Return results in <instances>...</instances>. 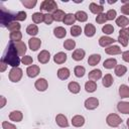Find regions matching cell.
<instances>
[{
    "label": "cell",
    "mask_w": 129,
    "mask_h": 129,
    "mask_svg": "<svg viewBox=\"0 0 129 129\" xmlns=\"http://www.w3.org/2000/svg\"><path fill=\"white\" fill-rule=\"evenodd\" d=\"M21 3L24 7L28 8V9H31L36 5L37 1L36 0H23V1H21Z\"/></svg>",
    "instance_id": "obj_43"
},
{
    "label": "cell",
    "mask_w": 129,
    "mask_h": 129,
    "mask_svg": "<svg viewBox=\"0 0 129 129\" xmlns=\"http://www.w3.org/2000/svg\"><path fill=\"white\" fill-rule=\"evenodd\" d=\"M31 19H32V21H33L35 24L41 23V22L44 20V14H42L41 12H35V13L32 14Z\"/></svg>",
    "instance_id": "obj_32"
},
{
    "label": "cell",
    "mask_w": 129,
    "mask_h": 129,
    "mask_svg": "<svg viewBox=\"0 0 129 129\" xmlns=\"http://www.w3.org/2000/svg\"><path fill=\"white\" fill-rule=\"evenodd\" d=\"M34 87H35V89H36L37 91L44 92V91L47 89V87H48V83H47V81H46L45 79L40 78V79H38V80L35 81Z\"/></svg>",
    "instance_id": "obj_7"
},
{
    "label": "cell",
    "mask_w": 129,
    "mask_h": 129,
    "mask_svg": "<svg viewBox=\"0 0 129 129\" xmlns=\"http://www.w3.org/2000/svg\"><path fill=\"white\" fill-rule=\"evenodd\" d=\"M9 38H10V41H12V42L21 41L22 34H21V32H20V31H14V32H10V34H9Z\"/></svg>",
    "instance_id": "obj_37"
},
{
    "label": "cell",
    "mask_w": 129,
    "mask_h": 129,
    "mask_svg": "<svg viewBox=\"0 0 129 129\" xmlns=\"http://www.w3.org/2000/svg\"><path fill=\"white\" fill-rule=\"evenodd\" d=\"M40 73V69L38 66L36 64H31L27 68L26 70V75L29 77V78H35L36 76H38V74Z\"/></svg>",
    "instance_id": "obj_10"
},
{
    "label": "cell",
    "mask_w": 129,
    "mask_h": 129,
    "mask_svg": "<svg viewBox=\"0 0 129 129\" xmlns=\"http://www.w3.org/2000/svg\"><path fill=\"white\" fill-rule=\"evenodd\" d=\"M117 110L122 114H129V102H119L117 104Z\"/></svg>",
    "instance_id": "obj_13"
},
{
    "label": "cell",
    "mask_w": 129,
    "mask_h": 129,
    "mask_svg": "<svg viewBox=\"0 0 129 129\" xmlns=\"http://www.w3.org/2000/svg\"><path fill=\"white\" fill-rule=\"evenodd\" d=\"M1 7V14H0V23L3 27H8V25L15 20V13H12L5 9L2 4H0Z\"/></svg>",
    "instance_id": "obj_2"
},
{
    "label": "cell",
    "mask_w": 129,
    "mask_h": 129,
    "mask_svg": "<svg viewBox=\"0 0 129 129\" xmlns=\"http://www.w3.org/2000/svg\"><path fill=\"white\" fill-rule=\"evenodd\" d=\"M106 15H107V19H108V20H113V19L116 18L117 12H116V10H114V9H110V10L107 11Z\"/></svg>",
    "instance_id": "obj_47"
},
{
    "label": "cell",
    "mask_w": 129,
    "mask_h": 129,
    "mask_svg": "<svg viewBox=\"0 0 129 129\" xmlns=\"http://www.w3.org/2000/svg\"><path fill=\"white\" fill-rule=\"evenodd\" d=\"M68 89H69V91H70L71 93H73V94H78V93L80 92V90H81V87H80L79 83H77V82H71V83H69V85H68Z\"/></svg>",
    "instance_id": "obj_29"
},
{
    "label": "cell",
    "mask_w": 129,
    "mask_h": 129,
    "mask_svg": "<svg viewBox=\"0 0 129 129\" xmlns=\"http://www.w3.org/2000/svg\"><path fill=\"white\" fill-rule=\"evenodd\" d=\"M106 123L110 126V127H118L121 123H122V119L120 118L119 115L115 114V113H111L107 116L106 118Z\"/></svg>",
    "instance_id": "obj_4"
},
{
    "label": "cell",
    "mask_w": 129,
    "mask_h": 129,
    "mask_svg": "<svg viewBox=\"0 0 129 129\" xmlns=\"http://www.w3.org/2000/svg\"><path fill=\"white\" fill-rule=\"evenodd\" d=\"M21 62L23 64H25V66H29V64H31L33 62V59H32V57L30 55H24L21 58Z\"/></svg>",
    "instance_id": "obj_48"
},
{
    "label": "cell",
    "mask_w": 129,
    "mask_h": 129,
    "mask_svg": "<svg viewBox=\"0 0 129 129\" xmlns=\"http://www.w3.org/2000/svg\"><path fill=\"white\" fill-rule=\"evenodd\" d=\"M84 31H85L86 36H88V37H92V36H94L95 33H96V27H95L92 23H88V24H86Z\"/></svg>",
    "instance_id": "obj_23"
},
{
    "label": "cell",
    "mask_w": 129,
    "mask_h": 129,
    "mask_svg": "<svg viewBox=\"0 0 129 129\" xmlns=\"http://www.w3.org/2000/svg\"><path fill=\"white\" fill-rule=\"evenodd\" d=\"M26 12L24 11H18L17 13H15V20L17 21H24L26 19Z\"/></svg>",
    "instance_id": "obj_46"
},
{
    "label": "cell",
    "mask_w": 129,
    "mask_h": 129,
    "mask_svg": "<svg viewBox=\"0 0 129 129\" xmlns=\"http://www.w3.org/2000/svg\"><path fill=\"white\" fill-rule=\"evenodd\" d=\"M101 78H102V72L99 69H95V70H93V71H91L89 73V79L91 81L95 82V81H98Z\"/></svg>",
    "instance_id": "obj_25"
},
{
    "label": "cell",
    "mask_w": 129,
    "mask_h": 129,
    "mask_svg": "<svg viewBox=\"0 0 129 129\" xmlns=\"http://www.w3.org/2000/svg\"><path fill=\"white\" fill-rule=\"evenodd\" d=\"M120 9H121V12H122L124 15H129V2L125 3Z\"/></svg>",
    "instance_id": "obj_52"
},
{
    "label": "cell",
    "mask_w": 129,
    "mask_h": 129,
    "mask_svg": "<svg viewBox=\"0 0 129 129\" xmlns=\"http://www.w3.org/2000/svg\"><path fill=\"white\" fill-rule=\"evenodd\" d=\"M53 34L57 38H63L67 35V30L61 26H57L53 29Z\"/></svg>",
    "instance_id": "obj_26"
},
{
    "label": "cell",
    "mask_w": 129,
    "mask_h": 129,
    "mask_svg": "<svg viewBox=\"0 0 129 129\" xmlns=\"http://www.w3.org/2000/svg\"><path fill=\"white\" fill-rule=\"evenodd\" d=\"M75 46H76V41L74 39H71L70 38V39L64 40V42H63V47L67 50H72V49L75 48Z\"/></svg>",
    "instance_id": "obj_40"
},
{
    "label": "cell",
    "mask_w": 129,
    "mask_h": 129,
    "mask_svg": "<svg viewBox=\"0 0 129 129\" xmlns=\"http://www.w3.org/2000/svg\"><path fill=\"white\" fill-rule=\"evenodd\" d=\"M116 66H117L116 58H108V59L104 60V62H103V67L105 69H108V70H111V69L115 68Z\"/></svg>",
    "instance_id": "obj_30"
},
{
    "label": "cell",
    "mask_w": 129,
    "mask_h": 129,
    "mask_svg": "<svg viewBox=\"0 0 129 129\" xmlns=\"http://www.w3.org/2000/svg\"><path fill=\"white\" fill-rule=\"evenodd\" d=\"M118 41L121 43V45H123V46H127L128 45V39H126V38H124V37H122V36H118Z\"/></svg>",
    "instance_id": "obj_53"
},
{
    "label": "cell",
    "mask_w": 129,
    "mask_h": 129,
    "mask_svg": "<svg viewBox=\"0 0 129 129\" xmlns=\"http://www.w3.org/2000/svg\"><path fill=\"white\" fill-rule=\"evenodd\" d=\"M0 99H1L0 108H3V107L5 106V104H6V99H5V97H4V96H1V97H0Z\"/></svg>",
    "instance_id": "obj_56"
},
{
    "label": "cell",
    "mask_w": 129,
    "mask_h": 129,
    "mask_svg": "<svg viewBox=\"0 0 129 129\" xmlns=\"http://www.w3.org/2000/svg\"><path fill=\"white\" fill-rule=\"evenodd\" d=\"M127 127H128V129H129V118L127 119Z\"/></svg>",
    "instance_id": "obj_57"
},
{
    "label": "cell",
    "mask_w": 129,
    "mask_h": 129,
    "mask_svg": "<svg viewBox=\"0 0 129 129\" xmlns=\"http://www.w3.org/2000/svg\"><path fill=\"white\" fill-rule=\"evenodd\" d=\"M102 31L105 33V34H112L114 32V27L113 25L111 24H105L103 27H102Z\"/></svg>",
    "instance_id": "obj_45"
},
{
    "label": "cell",
    "mask_w": 129,
    "mask_h": 129,
    "mask_svg": "<svg viewBox=\"0 0 129 129\" xmlns=\"http://www.w3.org/2000/svg\"><path fill=\"white\" fill-rule=\"evenodd\" d=\"M82 33V27L79 25H73L71 27V34L73 36H79Z\"/></svg>",
    "instance_id": "obj_42"
},
{
    "label": "cell",
    "mask_w": 129,
    "mask_h": 129,
    "mask_svg": "<svg viewBox=\"0 0 129 129\" xmlns=\"http://www.w3.org/2000/svg\"><path fill=\"white\" fill-rule=\"evenodd\" d=\"M116 24L121 28H126L127 25H129V19L126 16L121 15L116 18Z\"/></svg>",
    "instance_id": "obj_17"
},
{
    "label": "cell",
    "mask_w": 129,
    "mask_h": 129,
    "mask_svg": "<svg viewBox=\"0 0 129 129\" xmlns=\"http://www.w3.org/2000/svg\"><path fill=\"white\" fill-rule=\"evenodd\" d=\"M28 45H29V48L31 50L36 51L41 45V40L39 38H36V37H31L28 40Z\"/></svg>",
    "instance_id": "obj_11"
},
{
    "label": "cell",
    "mask_w": 129,
    "mask_h": 129,
    "mask_svg": "<svg viewBox=\"0 0 129 129\" xmlns=\"http://www.w3.org/2000/svg\"><path fill=\"white\" fill-rule=\"evenodd\" d=\"M89 8H90V10H91L92 13L97 14V15L103 13V10H104V7H103L102 5H99V4L95 3V2H92V3L90 4Z\"/></svg>",
    "instance_id": "obj_18"
},
{
    "label": "cell",
    "mask_w": 129,
    "mask_h": 129,
    "mask_svg": "<svg viewBox=\"0 0 129 129\" xmlns=\"http://www.w3.org/2000/svg\"><path fill=\"white\" fill-rule=\"evenodd\" d=\"M57 8V4L54 0H44L40 3V11H46L47 13L54 12Z\"/></svg>",
    "instance_id": "obj_3"
},
{
    "label": "cell",
    "mask_w": 129,
    "mask_h": 129,
    "mask_svg": "<svg viewBox=\"0 0 129 129\" xmlns=\"http://www.w3.org/2000/svg\"><path fill=\"white\" fill-rule=\"evenodd\" d=\"M75 17L80 22H85V21L88 20V14L85 11H82V10L81 11H77L76 14H75Z\"/></svg>",
    "instance_id": "obj_35"
},
{
    "label": "cell",
    "mask_w": 129,
    "mask_h": 129,
    "mask_svg": "<svg viewBox=\"0 0 129 129\" xmlns=\"http://www.w3.org/2000/svg\"><path fill=\"white\" fill-rule=\"evenodd\" d=\"M70 75H71V72L68 68H60L57 71V78L59 80H62V81L67 80V79H69Z\"/></svg>",
    "instance_id": "obj_14"
},
{
    "label": "cell",
    "mask_w": 129,
    "mask_h": 129,
    "mask_svg": "<svg viewBox=\"0 0 129 129\" xmlns=\"http://www.w3.org/2000/svg\"><path fill=\"white\" fill-rule=\"evenodd\" d=\"M55 122L61 128H64V127H68L69 126L68 119H67V117L63 114H57L56 117H55Z\"/></svg>",
    "instance_id": "obj_12"
},
{
    "label": "cell",
    "mask_w": 129,
    "mask_h": 129,
    "mask_svg": "<svg viewBox=\"0 0 129 129\" xmlns=\"http://www.w3.org/2000/svg\"><path fill=\"white\" fill-rule=\"evenodd\" d=\"M107 20H108V19H107V15H106L105 13H101V14H98V15L96 16V22L99 23V24H103V23H105Z\"/></svg>",
    "instance_id": "obj_44"
},
{
    "label": "cell",
    "mask_w": 129,
    "mask_h": 129,
    "mask_svg": "<svg viewBox=\"0 0 129 129\" xmlns=\"http://www.w3.org/2000/svg\"><path fill=\"white\" fill-rule=\"evenodd\" d=\"M99 106V100L95 97H90L85 101V108L87 110H94Z\"/></svg>",
    "instance_id": "obj_6"
},
{
    "label": "cell",
    "mask_w": 129,
    "mask_h": 129,
    "mask_svg": "<svg viewBox=\"0 0 129 129\" xmlns=\"http://www.w3.org/2000/svg\"><path fill=\"white\" fill-rule=\"evenodd\" d=\"M74 73H75V76L77 78H82V77H84V75L86 73V69L82 66H77L74 69Z\"/></svg>",
    "instance_id": "obj_39"
},
{
    "label": "cell",
    "mask_w": 129,
    "mask_h": 129,
    "mask_svg": "<svg viewBox=\"0 0 129 129\" xmlns=\"http://www.w3.org/2000/svg\"><path fill=\"white\" fill-rule=\"evenodd\" d=\"M101 60V55L98 54V53H94V54H91L88 58V63L89 66H92V67H95L97 66Z\"/></svg>",
    "instance_id": "obj_21"
},
{
    "label": "cell",
    "mask_w": 129,
    "mask_h": 129,
    "mask_svg": "<svg viewBox=\"0 0 129 129\" xmlns=\"http://www.w3.org/2000/svg\"><path fill=\"white\" fill-rule=\"evenodd\" d=\"M53 20H54V19H53L52 14H50V13H46V14H44V20H43V22H44L45 24L49 25V24L52 23Z\"/></svg>",
    "instance_id": "obj_50"
},
{
    "label": "cell",
    "mask_w": 129,
    "mask_h": 129,
    "mask_svg": "<svg viewBox=\"0 0 129 129\" xmlns=\"http://www.w3.org/2000/svg\"><path fill=\"white\" fill-rule=\"evenodd\" d=\"M66 60H67V54L64 52H62V51H59V52L55 53L54 56H53V61L55 63H57V64H61Z\"/></svg>",
    "instance_id": "obj_19"
},
{
    "label": "cell",
    "mask_w": 129,
    "mask_h": 129,
    "mask_svg": "<svg viewBox=\"0 0 129 129\" xmlns=\"http://www.w3.org/2000/svg\"><path fill=\"white\" fill-rule=\"evenodd\" d=\"M119 95L121 98H129V87L127 85H121L119 87Z\"/></svg>",
    "instance_id": "obj_33"
},
{
    "label": "cell",
    "mask_w": 129,
    "mask_h": 129,
    "mask_svg": "<svg viewBox=\"0 0 129 129\" xmlns=\"http://www.w3.org/2000/svg\"><path fill=\"white\" fill-rule=\"evenodd\" d=\"M2 127H3V129H17L15 125H13V124H11V123H9L7 121H3L2 122Z\"/></svg>",
    "instance_id": "obj_51"
},
{
    "label": "cell",
    "mask_w": 129,
    "mask_h": 129,
    "mask_svg": "<svg viewBox=\"0 0 129 129\" xmlns=\"http://www.w3.org/2000/svg\"><path fill=\"white\" fill-rule=\"evenodd\" d=\"M128 81H129V78H128Z\"/></svg>",
    "instance_id": "obj_58"
},
{
    "label": "cell",
    "mask_w": 129,
    "mask_h": 129,
    "mask_svg": "<svg viewBox=\"0 0 129 129\" xmlns=\"http://www.w3.org/2000/svg\"><path fill=\"white\" fill-rule=\"evenodd\" d=\"M9 119L14 122H20L23 119V114L20 111H12L9 114Z\"/></svg>",
    "instance_id": "obj_22"
},
{
    "label": "cell",
    "mask_w": 129,
    "mask_h": 129,
    "mask_svg": "<svg viewBox=\"0 0 129 129\" xmlns=\"http://www.w3.org/2000/svg\"><path fill=\"white\" fill-rule=\"evenodd\" d=\"M20 27H21V25L17 22V21H13V22H11L9 25H8V30L9 31H11V32H14V31H19V29H20Z\"/></svg>",
    "instance_id": "obj_41"
},
{
    "label": "cell",
    "mask_w": 129,
    "mask_h": 129,
    "mask_svg": "<svg viewBox=\"0 0 129 129\" xmlns=\"http://www.w3.org/2000/svg\"><path fill=\"white\" fill-rule=\"evenodd\" d=\"M115 41H116V40H115L114 38L109 37V36H106V35L101 36V37L99 38V44H100V46H102V47H108V46H110L111 44H113Z\"/></svg>",
    "instance_id": "obj_9"
},
{
    "label": "cell",
    "mask_w": 129,
    "mask_h": 129,
    "mask_svg": "<svg viewBox=\"0 0 129 129\" xmlns=\"http://www.w3.org/2000/svg\"><path fill=\"white\" fill-rule=\"evenodd\" d=\"M22 70L20 68H12L9 72V80L13 83H17L22 78Z\"/></svg>",
    "instance_id": "obj_5"
},
{
    "label": "cell",
    "mask_w": 129,
    "mask_h": 129,
    "mask_svg": "<svg viewBox=\"0 0 129 129\" xmlns=\"http://www.w3.org/2000/svg\"><path fill=\"white\" fill-rule=\"evenodd\" d=\"M7 66H10L12 68H18L19 63H20V58H19V54L18 51L15 47L14 42L10 41L3 53V56L1 58Z\"/></svg>",
    "instance_id": "obj_1"
},
{
    "label": "cell",
    "mask_w": 129,
    "mask_h": 129,
    "mask_svg": "<svg viewBox=\"0 0 129 129\" xmlns=\"http://www.w3.org/2000/svg\"><path fill=\"white\" fill-rule=\"evenodd\" d=\"M122 58H123L124 61L129 62V50H126V51L122 52Z\"/></svg>",
    "instance_id": "obj_54"
},
{
    "label": "cell",
    "mask_w": 129,
    "mask_h": 129,
    "mask_svg": "<svg viewBox=\"0 0 129 129\" xmlns=\"http://www.w3.org/2000/svg\"><path fill=\"white\" fill-rule=\"evenodd\" d=\"M85 90L88 93H94L97 90V84L94 81H88L85 84Z\"/></svg>",
    "instance_id": "obj_28"
},
{
    "label": "cell",
    "mask_w": 129,
    "mask_h": 129,
    "mask_svg": "<svg viewBox=\"0 0 129 129\" xmlns=\"http://www.w3.org/2000/svg\"><path fill=\"white\" fill-rule=\"evenodd\" d=\"M127 73V68L123 64H117L115 67V75L118 77H122Z\"/></svg>",
    "instance_id": "obj_34"
},
{
    "label": "cell",
    "mask_w": 129,
    "mask_h": 129,
    "mask_svg": "<svg viewBox=\"0 0 129 129\" xmlns=\"http://www.w3.org/2000/svg\"><path fill=\"white\" fill-rule=\"evenodd\" d=\"M113 82H114V79H113L112 75L107 74V75H105V77L103 78L102 84H103V86H104L105 88H109V87H111V86L113 85Z\"/></svg>",
    "instance_id": "obj_27"
},
{
    "label": "cell",
    "mask_w": 129,
    "mask_h": 129,
    "mask_svg": "<svg viewBox=\"0 0 129 129\" xmlns=\"http://www.w3.org/2000/svg\"><path fill=\"white\" fill-rule=\"evenodd\" d=\"M26 32L27 34L31 35V36H35L38 33V27L36 24H29L26 28Z\"/></svg>",
    "instance_id": "obj_38"
},
{
    "label": "cell",
    "mask_w": 129,
    "mask_h": 129,
    "mask_svg": "<svg viewBox=\"0 0 129 129\" xmlns=\"http://www.w3.org/2000/svg\"><path fill=\"white\" fill-rule=\"evenodd\" d=\"M6 68H7V64H6V63L1 59V60H0V72H1V73H3V72L6 70Z\"/></svg>",
    "instance_id": "obj_55"
},
{
    "label": "cell",
    "mask_w": 129,
    "mask_h": 129,
    "mask_svg": "<svg viewBox=\"0 0 129 129\" xmlns=\"http://www.w3.org/2000/svg\"><path fill=\"white\" fill-rule=\"evenodd\" d=\"M14 44H15V47H16V49L18 51V54L23 57L25 52H26V45H25V43L23 41H17V42H14Z\"/></svg>",
    "instance_id": "obj_20"
},
{
    "label": "cell",
    "mask_w": 129,
    "mask_h": 129,
    "mask_svg": "<svg viewBox=\"0 0 129 129\" xmlns=\"http://www.w3.org/2000/svg\"><path fill=\"white\" fill-rule=\"evenodd\" d=\"M105 52L109 55H115L121 53V48L118 45H110L105 48Z\"/></svg>",
    "instance_id": "obj_16"
},
{
    "label": "cell",
    "mask_w": 129,
    "mask_h": 129,
    "mask_svg": "<svg viewBox=\"0 0 129 129\" xmlns=\"http://www.w3.org/2000/svg\"><path fill=\"white\" fill-rule=\"evenodd\" d=\"M85 54H86V52H85L84 49L78 48V49H76V50L73 52L72 57H73V59H75V60H77V61H80V60H82V59L84 58Z\"/></svg>",
    "instance_id": "obj_24"
},
{
    "label": "cell",
    "mask_w": 129,
    "mask_h": 129,
    "mask_svg": "<svg viewBox=\"0 0 129 129\" xmlns=\"http://www.w3.org/2000/svg\"><path fill=\"white\" fill-rule=\"evenodd\" d=\"M49 59H50V53H49L48 50L43 49V50H41V51L38 53V55H37V60H38L40 63H47V62L49 61Z\"/></svg>",
    "instance_id": "obj_8"
},
{
    "label": "cell",
    "mask_w": 129,
    "mask_h": 129,
    "mask_svg": "<svg viewBox=\"0 0 129 129\" xmlns=\"http://www.w3.org/2000/svg\"><path fill=\"white\" fill-rule=\"evenodd\" d=\"M52 16H53V19H54L55 21H58V22H59V21H63L66 14H64V12H63L62 10L56 9V10L52 13Z\"/></svg>",
    "instance_id": "obj_31"
},
{
    "label": "cell",
    "mask_w": 129,
    "mask_h": 129,
    "mask_svg": "<svg viewBox=\"0 0 129 129\" xmlns=\"http://www.w3.org/2000/svg\"><path fill=\"white\" fill-rule=\"evenodd\" d=\"M85 124V118L82 115H76L72 118V125L75 127H82Z\"/></svg>",
    "instance_id": "obj_15"
},
{
    "label": "cell",
    "mask_w": 129,
    "mask_h": 129,
    "mask_svg": "<svg viewBox=\"0 0 129 129\" xmlns=\"http://www.w3.org/2000/svg\"><path fill=\"white\" fill-rule=\"evenodd\" d=\"M76 17H75V14H73V13H68V14H66V16H64V19H63V23L66 24V25H72V24H74L75 22H76Z\"/></svg>",
    "instance_id": "obj_36"
},
{
    "label": "cell",
    "mask_w": 129,
    "mask_h": 129,
    "mask_svg": "<svg viewBox=\"0 0 129 129\" xmlns=\"http://www.w3.org/2000/svg\"><path fill=\"white\" fill-rule=\"evenodd\" d=\"M119 35L129 40V28H128V27H126V28H121L120 31H119Z\"/></svg>",
    "instance_id": "obj_49"
}]
</instances>
